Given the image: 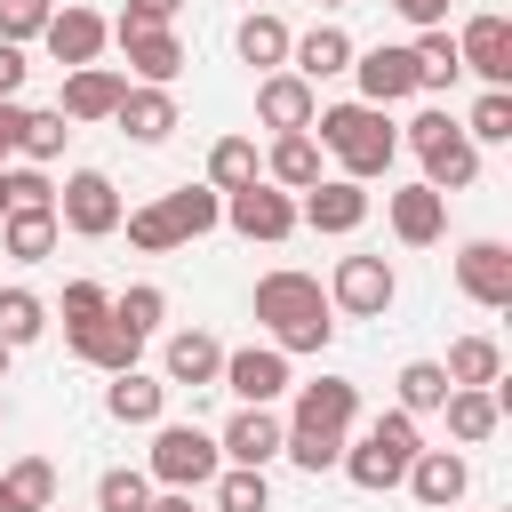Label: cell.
<instances>
[{"instance_id": "obj_1", "label": "cell", "mask_w": 512, "mask_h": 512, "mask_svg": "<svg viewBox=\"0 0 512 512\" xmlns=\"http://www.w3.org/2000/svg\"><path fill=\"white\" fill-rule=\"evenodd\" d=\"M280 424H288L280 456H288L296 472H336V464H344V440H352V424H360V384H352V376H312V384H296V408H288Z\"/></svg>"}, {"instance_id": "obj_2", "label": "cell", "mask_w": 512, "mask_h": 512, "mask_svg": "<svg viewBox=\"0 0 512 512\" xmlns=\"http://www.w3.org/2000/svg\"><path fill=\"white\" fill-rule=\"evenodd\" d=\"M256 320H264V336H272L288 360H296V352H328V336H336L328 288H320L312 272H296V264H280V272L256 280Z\"/></svg>"}, {"instance_id": "obj_3", "label": "cell", "mask_w": 512, "mask_h": 512, "mask_svg": "<svg viewBox=\"0 0 512 512\" xmlns=\"http://www.w3.org/2000/svg\"><path fill=\"white\" fill-rule=\"evenodd\" d=\"M312 144L320 152H336V168L352 176V184H368V176H384L392 160H400V128L376 112V104H328V112H312Z\"/></svg>"}, {"instance_id": "obj_4", "label": "cell", "mask_w": 512, "mask_h": 512, "mask_svg": "<svg viewBox=\"0 0 512 512\" xmlns=\"http://www.w3.org/2000/svg\"><path fill=\"white\" fill-rule=\"evenodd\" d=\"M400 144H408V152L424 160V176H416V184H432L440 200H448V192H472V184H480V144H472V136H464V128H456V120H448L440 104H424V112H416V120L400 128Z\"/></svg>"}, {"instance_id": "obj_5", "label": "cell", "mask_w": 512, "mask_h": 512, "mask_svg": "<svg viewBox=\"0 0 512 512\" xmlns=\"http://www.w3.org/2000/svg\"><path fill=\"white\" fill-rule=\"evenodd\" d=\"M416 448H424V432H416V416H400V408H384L360 440H344V480L352 488H368V496H384V488H400L408 480V464H416Z\"/></svg>"}, {"instance_id": "obj_6", "label": "cell", "mask_w": 512, "mask_h": 512, "mask_svg": "<svg viewBox=\"0 0 512 512\" xmlns=\"http://www.w3.org/2000/svg\"><path fill=\"white\" fill-rule=\"evenodd\" d=\"M216 472H224L216 432H200V424H152V456H144V480H152V488L192 496V488H208Z\"/></svg>"}, {"instance_id": "obj_7", "label": "cell", "mask_w": 512, "mask_h": 512, "mask_svg": "<svg viewBox=\"0 0 512 512\" xmlns=\"http://www.w3.org/2000/svg\"><path fill=\"white\" fill-rule=\"evenodd\" d=\"M120 184L104 176V168H72L64 176V192H56V224L64 232H80V240H112L120 232Z\"/></svg>"}, {"instance_id": "obj_8", "label": "cell", "mask_w": 512, "mask_h": 512, "mask_svg": "<svg viewBox=\"0 0 512 512\" xmlns=\"http://www.w3.org/2000/svg\"><path fill=\"white\" fill-rule=\"evenodd\" d=\"M400 304V272L384 256H344L336 280H328V312H352V320H384Z\"/></svg>"}, {"instance_id": "obj_9", "label": "cell", "mask_w": 512, "mask_h": 512, "mask_svg": "<svg viewBox=\"0 0 512 512\" xmlns=\"http://www.w3.org/2000/svg\"><path fill=\"white\" fill-rule=\"evenodd\" d=\"M224 224L240 232V240H264V248H280L288 232H296V192H280V184H248V192H224Z\"/></svg>"}, {"instance_id": "obj_10", "label": "cell", "mask_w": 512, "mask_h": 512, "mask_svg": "<svg viewBox=\"0 0 512 512\" xmlns=\"http://www.w3.org/2000/svg\"><path fill=\"white\" fill-rule=\"evenodd\" d=\"M456 64H464L472 80H488V88H512V16H496V8L464 16V32H456Z\"/></svg>"}, {"instance_id": "obj_11", "label": "cell", "mask_w": 512, "mask_h": 512, "mask_svg": "<svg viewBox=\"0 0 512 512\" xmlns=\"http://www.w3.org/2000/svg\"><path fill=\"white\" fill-rule=\"evenodd\" d=\"M112 40H120V72L136 80V88H168L176 72H184V40L168 32V24H112Z\"/></svg>"}, {"instance_id": "obj_12", "label": "cell", "mask_w": 512, "mask_h": 512, "mask_svg": "<svg viewBox=\"0 0 512 512\" xmlns=\"http://www.w3.org/2000/svg\"><path fill=\"white\" fill-rule=\"evenodd\" d=\"M216 384H232L240 408H272L296 376H288V352H280V344H240V352H224V376H216Z\"/></svg>"}, {"instance_id": "obj_13", "label": "cell", "mask_w": 512, "mask_h": 512, "mask_svg": "<svg viewBox=\"0 0 512 512\" xmlns=\"http://www.w3.org/2000/svg\"><path fill=\"white\" fill-rule=\"evenodd\" d=\"M352 80H360V104H376V112H392V104H408L416 96V56L408 48H352Z\"/></svg>"}, {"instance_id": "obj_14", "label": "cell", "mask_w": 512, "mask_h": 512, "mask_svg": "<svg viewBox=\"0 0 512 512\" xmlns=\"http://www.w3.org/2000/svg\"><path fill=\"white\" fill-rule=\"evenodd\" d=\"M296 224H312V232H328V240L360 232V224H368V184H352V176H320V184L296 200Z\"/></svg>"}, {"instance_id": "obj_15", "label": "cell", "mask_w": 512, "mask_h": 512, "mask_svg": "<svg viewBox=\"0 0 512 512\" xmlns=\"http://www.w3.org/2000/svg\"><path fill=\"white\" fill-rule=\"evenodd\" d=\"M456 288H464L480 312H504V304H512V248H504V240H464V248H456Z\"/></svg>"}, {"instance_id": "obj_16", "label": "cell", "mask_w": 512, "mask_h": 512, "mask_svg": "<svg viewBox=\"0 0 512 512\" xmlns=\"http://www.w3.org/2000/svg\"><path fill=\"white\" fill-rule=\"evenodd\" d=\"M120 96H128V72H120V64H80V72H64L56 112H64L72 128H88V120H112Z\"/></svg>"}, {"instance_id": "obj_17", "label": "cell", "mask_w": 512, "mask_h": 512, "mask_svg": "<svg viewBox=\"0 0 512 512\" xmlns=\"http://www.w3.org/2000/svg\"><path fill=\"white\" fill-rule=\"evenodd\" d=\"M280 440H288V424H280L272 408H232V424L216 432V456H224V464H248V472H264V464L280 456Z\"/></svg>"}, {"instance_id": "obj_18", "label": "cell", "mask_w": 512, "mask_h": 512, "mask_svg": "<svg viewBox=\"0 0 512 512\" xmlns=\"http://www.w3.org/2000/svg\"><path fill=\"white\" fill-rule=\"evenodd\" d=\"M424 512H448V504H464V488H472V464L456 456V448H416V464H408V480H400Z\"/></svg>"}, {"instance_id": "obj_19", "label": "cell", "mask_w": 512, "mask_h": 512, "mask_svg": "<svg viewBox=\"0 0 512 512\" xmlns=\"http://www.w3.org/2000/svg\"><path fill=\"white\" fill-rule=\"evenodd\" d=\"M104 40H112V24H104L96 8H56V16H48V32H40V48H48L64 72L96 64V56H104Z\"/></svg>"}, {"instance_id": "obj_20", "label": "cell", "mask_w": 512, "mask_h": 512, "mask_svg": "<svg viewBox=\"0 0 512 512\" xmlns=\"http://www.w3.org/2000/svg\"><path fill=\"white\" fill-rule=\"evenodd\" d=\"M312 112H320V88H312V80H296V72H264V80H256V120H264L272 136L312 128Z\"/></svg>"}, {"instance_id": "obj_21", "label": "cell", "mask_w": 512, "mask_h": 512, "mask_svg": "<svg viewBox=\"0 0 512 512\" xmlns=\"http://www.w3.org/2000/svg\"><path fill=\"white\" fill-rule=\"evenodd\" d=\"M384 216H392V240H408V248H432V240L448 232V200H440L432 184H400V192H384Z\"/></svg>"}, {"instance_id": "obj_22", "label": "cell", "mask_w": 512, "mask_h": 512, "mask_svg": "<svg viewBox=\"0 0 512 512\" xmlns=\"http://www.w3.org/2000/svg\"><path fill=\"white\" fill-rule=\"evenodd\" d=\"M288 72L312 80V88L336 80V72H352V32H344V24H312V32H296V40H288Z\"/></svg>"}, {"instance_id": "obj_23", "label": "cell", "mask_w": 512, "mask_h": 512, "mask_svg": "<svg viewBox=\"0 0 512 512\" xmlns=\"http://www.w3.org/2000/svg\"><path fill=\"white\" fill-rule=\"evenodd\" d=\"M224 376V344L208 336V328H176L168 336V352H160V384H216Z\"/></svg>"}, {"instance_id": "obj_24", "label": "cell", "mask_w": 512, "mask_h": 512, "mask_svg": "<svg viewBox=\"0 0 512 512\" xmlns=\"http://www.w3.org/2000/svg\"><path fill=\"white\" fill-rule=\"evenodd\" d=\"M64 344H72L88 368H104V376H128V368H136V352H144V336H128L112 312H104V320H88V328H64Z\"/></svg>"}, {"instance_id": "obj_25", "label": "cell", "mask_w": 512, "mask_h": 512, "mask_svg": "<svg viewBox=\"0 0 512 512\" xmlns=\"http://www.w3.org/2000/svg\"><path fill=\"white\" fill-rule=\"evenodd\" d=\"M440 416H448V432H456L464 448H480V440L504 424V392H496V384H448Z\"/></svg>"}, {"instance_id": "obj_26", "label": "cell", "mask_w": 512, "mask_h": 512, "mask_svg": "<svg viewBox=\"0 0 512 512\" xmlns=\"http://www.w3.org/2000/svg\"><path fill=\"white\" fill-rule=\"evenodd\" d=\"M112 120H120V136H136V144H168V136L184 128V120H176V96H168V88H136V80H128V96H120Z\"/></svg>"}, {"instance_id": "obj_27", "label": "cell", "mask_w": 512, "mask_h": 512, "mask_svg": "<svg viewBox=\"0 0 512 512\" xmlns=\"http://www.w3.org/2000/svg\"><path fill=\"white\" fill-rule=\"evenodd\" d=\"M56 240H64L56 208H8L0 216V256H16V264H48Z\"/></svg>"}, {"instance_id": "obj_28", "label": "cell", "mask_w": 512, "mask_h": 512, "mask_svg": "<svg viewBox=\"0 0 512 512\" xmlns=\"http://www.w3.org/2000/svg\"><path fill=\"white\" fill-rule=\"evenodd\" d=\"M264 184H280V192H312V184H320V144H312V128L272 136V152H264Z\"/></svg>"}, {"instance_id": "obj_29", "label": "cell", "mask_w": 512, "mask_h": 512, "mask_svg": "<svg viewBox=\"0 0 512 512\" xmlns=\"http://www.w3.org/2000/svg\"><path fill=\"white\" fill-rule=\"evenodd\" d=\"M160 408H168V384L144 376V368H128V376L104 384V416L112 424H160Z\"/></svg>"}, {"instance_id": "obj_30", "label": "cell", "mask_w": 512, "mask_h": 512, "mask_svg": "<svg viewBox=\"0 0 512 512\" xmlns=\"http://www.w3.org/2000/svg\"><path fill=\"white\" fill-rule=\"evenodd\" d=\"M288 40H296V32H288L280 16H264V8H256V16H240V32H232L240 64H256V72H288Z\"/></svg>"}, {"instance_id": "obj_31", "label": "cell", "mask_w": 512, "mask_h": 512, "mask_svg": "<svg viewBox=\"0 0 512 512\" xmlns=\"http://www.w3.org/2000/svg\"><path fill=\"white\" fill-rule=\"evenodd\" d=\"M160 216L176 224V240H200V232L224 224V192H208V184H176V192H160Z\"/></svg>"}, {"instance_id": "obj_32", "label": "cell", "mask_w": 512, "mask_h": 512, "mask_svg": "<svg viewBox=\"0 0 512 512\" xmlns=\"http://www.w3.org/2000/svg\"><path fill=\"white\" fill-rule=\"evenodd\" d=\"M448 384H504V344L496 336H456L448 360H440Z\"/></svg>"}, {"instance_id": "obj_33", "label": "cell", "mask_w": 512, "mask_h": 512, "mask_svg": "<svg viewBox=\"0 0 512 512\" xmlns=\"http://www.w3.org/2000/svg\"><path fill=\"white\" fill-rule=\"evenodd\" d=\"M408 56H416V88H432V96L464 80V64H456V40H448V24L416 32V40H408Z\"/></svg>"}, {"instance_id": "obj_34", "label": "cell", "mask_w": 512, "mask_h": 512, "mask_svg": "<svg viewBox=\"0 0 512 512\" xmlns=\"http://www.w3.org/2000/svg\"><path fill=\"white\" fill-rule=\"evenodd\" d=\"M256 176H264V160H256L248 136H216L208 144V192H248Z\"/></svg>"}, {"instance_id": "obj_35", "label": "cell", "mask_w": 512, "mask_h": 512, "mask_svg": "<svg viewBox=\"0 0 512 512\" xmlns=\"http://www.w3.org/2000/svg\"><path fill=\"white\" fill-rule=\"evenodd\" d=\"M0 488H8V512H48L56 504V464L48 456H16L0 472Z\"/></svg>"}, {"instance_id": "obj_36", "label": "cell", "mask_w": 512, "mask_h": 512, "mask_svg": "<svg viewBox=\"0 0 512 512\" xmlns=\"http://www.w3.org/2000/svg\"><path fill=\"white\" fill-rule=\"evenodd\" d=\"M64 144H72V120H64L56 104L24 112V128H16V152H24V168H48V160H56Z\"/></svg>"}, {"instance_id": "obj_37", "label": "cell", "mask_w": 512, "mask_h": 512, "mask_svg": "<svg viewBox=\"0 0 512 512\" xmlns=\"http://www.w3.org/2000/svg\"><path fill=\"white\" fill-rule=\"evenodd\" d=\"M392 392H400V400H392L400 416H432V408L448 400V376H440V360H408V368L392 376Z\"/></svg>"}, {"instance_id": "obj_38", "label": "cell", "mask_w": 512, "mask_h": 512, "mask_svg": "<svg viewBox=\"0 0 512 512\" xmlns=\"http://www.w3.org/2000/svg\"><path fill=\"white\" fill-rule=\"evenodd\" d=\"M208 488H216V504H208V512H272V480H264V472H248V464H224Z\"/></svg>"}, {"instance_id": "obj_39", "label": "cell", "mask_w": 512, "mask_h": 512, "mask_svg": "<svg viewBox=\"0 0 512 512\" xmlns=\"http://www.w3.org/2000/svg\"><path fill=\"white\" fill-rule=\"evenodd\" d=\"M40 328H48V304L32 288H0V344L24 352V344H40Z\"/></svg>"}, {"instance_id": "obj_40", "label": "cell", "mask_w": 512, "mask_h": 512, "mask_svg": "<svg viewBox=\"0 0 512 512\" xmlns=\"http://www.w3.org/2000/svg\"><path fill=\"white\" fill-rule=\"evenodd\" d=\"M112 320H120L128 336H152V328L168 320V288H152V280H136V288H120V296H112Z\"/></svg>"}, {"instance_id": "obj_41", "label": "cell", "mask_w": 512, "mask_h": 512, "mask_svg": "<svg viewBox=\"0 0 512 512\" xmlns=\"http://www.w3.org/2000/svg\"><path fill=\"white\" fill-rule=\"evenodd\" d=\"M472 144H512V88H480L472 120H456Z\"/></svg>"}, {"instance_id": "obj_42", "label": "cell", "mask_w": 512, "mask_h": 512, "mask_svg": "<svg viewBox=\"0 0 512 512\" xmlns=\"http://www.w3.org/2000/svg\"><path fill=\"white\" fill-rule=\"evenodd\" d=\"M120 224H128V248H144V256H176V248H184V240H176V224L160 216V200H144V208H128Z\"/></svg>"}, {"instance_id": "obj_43", "label": "cell", "mask_w": 512, "mask_h": 512, "mask_svg": "<svg viewBox=\"0 0 512 512\" xmlns=\"http://www.w3.org/2000/svg\"><path fill=\"white\" fill-rule=\"evenodd\" d=\"M8 208H56L48 168H0V216H8Z\"/></svg>"}, {"instance_id": "obj_44", "label": "cell", "mask_w": 512, "mask_h": 512, "mask_svg": "<svg viewBox=\"0 0 512 512\" xmlns=\"http://www.w3.org/2000/svg\"><path fill=\"white\" fill-rule=\"evenodd\" d=\"M144 504H152V480H144V472L112 464V472L96 480V512H144Z\"/></svg>"}, {"instance_id": "obj_45", "label": "cell", "mask_w": 512, "mask_h": 512, "mask_svg": "<svg viewBox=\"0 0 512 512\" xmlns=\"http://www.w3.org/2000/svg\"><path fill=\"white\" fill-rule=\"evenodd\" d=\"M48 16H56V0H0V40L24 48V40L48 32Z\"/></svg>"}, {"instance_id": "obj_46", "label": "cell", "mask_w": 512, "mask_h": 512, "mask_svg": "<svg viewBox=\"0 0 512 512\" xmlns=\"http://www.w3.org/2000/svg\"><path fill=\"white\" fill-rule=\"evenodd\" d=\"M104 312H112V296H104L96 280H72V288H64V328H88V320H104Z\"/></svg>"}, {"instance_id": "obj_47", "label": "cell", "mask_w": 512, "mask_h": 512, "mask_svg": "<svg viewBox=\"0 0 512 512\" xmlns=\"http://www.w3.org/2000/svg\"><path fill=\"white\" fill-rule=\"evenodd\" d=\"M400 24H416V32H432V24H448V0H384Z\"/></svg>"}, {"instance_id": "obj_48", "label": "cell", "mask_w": 512, "mask_h": 512, "mask_svg": "<svg viewBox=\"0 0 512 512\" xmlns=\"http://www.w3.org/2000/svg\"><path fill=\"white\" fill-rule=\"evenodd\" d=\"M176 8H184V0H128L120 24H176Z\"/></svg>"}, {"instance_id": "obj_49", "label": "cell", "mask_w": 512, "mask_h": 512, "mask_svg": "<svg viewBox=\"0 0 512 512\" xmlns=\"http://www.w3.org/2000/svg\"><path fill=\"white\" fill-rule=\"evenodd\" d=\"M24 72H32V64H24V48H8V40H0V96H16V88H24Z\"/></svg>"}, {"instance_id": "obj_50", "label": "cell", "mask_w": 512, "mask_h": 512, "mask_svg": "<svg viewBox=\"0 0 512 512\" xmlns=\"http://www.w3.org/2000/svg\"><path fill=\"white\" fill-rule=\"evenodd\" d=\"M16 128H24V104L0 96V168H8V152H16Z\"/></svg>"}, {"instance_id": "obj_51", "label": "cell", "mask_w": 512, "mask_h": 512, "mask_svg": "<svg viewBox=\"0 0 512 512\" xmlns=\"http://www.w3.org/2000/svg\"><path fill=\"white\" fill-rule=\"evenodd\" d=\"M144 512H208V504H192V496H176V488H160V496H152Z\"/></svg>"}, {"instance_id": "obj_52", "label": "cell", "mask_w": 512, "mask_h": 512, "mask_svg": "<svg viewBox=\"0 0 512 512\" xmlns=\"http://www.w3.org/2000/svg\"><path fill=\"white\" fill-rule=\"evenodd\" d=\"M0 384H8V344H0Z\"/></svg>"}, {"instance_id": "obj_53", "label": "cell", "mask_w": 512, "mask_h": 512, "mask_svg": "<svg viewBox=\"0 0 512 512\" xmlns=\"http://www.w3.org/2000/svg\"><path fill=\"white\" fill-rule=\"evenodd\" d=\"M0 512H8V488H0Z\"/></svg>"}, {"instance_id": "obj_54", "label": "cell", "mask_w": 512, "mask_h": 512, "mask_svg": "<svg viewBox=\"0 0 512 512\" xmlns=\"http://www.w3.org/2000/svg\"><path fill=\"white\" fill-rule=\"evenodd\" d=\"M320 8H344V0H320Z\"/></svg>"}]
</instances>
